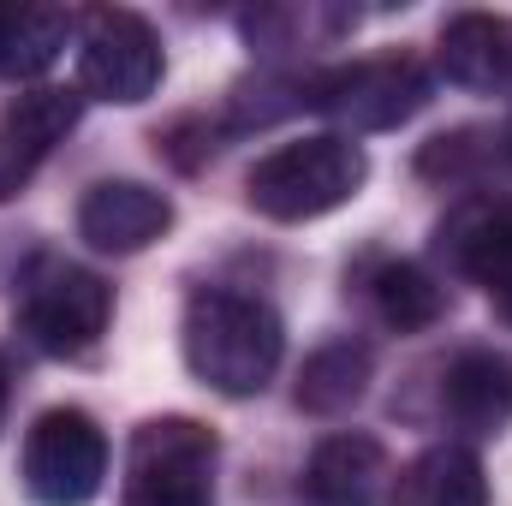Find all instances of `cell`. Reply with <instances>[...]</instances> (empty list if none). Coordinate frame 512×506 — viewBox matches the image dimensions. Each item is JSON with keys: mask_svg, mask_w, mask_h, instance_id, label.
<instances>
[{"mask_svg": "<svg viewBox=\"0 0 512 506\" xmlns=\"http://www.w3.org/2000/svg\"><path fill=\"white\" fill-rule=\"evenodd\" d=\"M185 364L191 376L227 399H251L262 393L280 358H286V328L280 316L251 298V292H233V286H197L185 298Z\"/></svg>", "mask_w": 512, "mask_h": 506, "instance_id": "1", "label": "cell"}, {"mask_svg": "<svg viewBox=\"0 0 512 506\" xmlns=\"http://www.w3.org/2000/svg\"><path fill=\"white\" fill-rule=\"evenodd\" d=\"M370 179V155L358 137H340V131H316V137H292L280 149H268L245 173V197H251L256 215L268 221H316V215H334L340 203H352Z\"/></svg>", "mask_w": 512, "mask_h": 506, "instance_id": "2", "label": "cell"}, {"mask_svg": "<svg viewBox=\"0 0 512 506\" xmlns=\"http://www.w3.org/2000/svg\"><path fill=\"white\" fill-rule=\"evenodd\" d=\"M12 316H18V334L48 352V358H84L108 322H114V286L72 262V256L36 251L18 274V292H12Z\"/></svg>", "mask_w": 512, "mask_h": 506, "instance_id": "3", "label": "cell"}, {"mask_svg": "<svg viewBox=\"0 0 512 506\" xmlns=\"http://www.w3.org/2000/svg\"><path fill=\"white\" fill-rule=\"evenodd\" d=\"M221 441L197 417H143L126 447L120 506H215Z\"/></svg>", "mask_w": 512, "mask_h": 506, "instance_id": "4", "label": "cell"}, {"mask_svg": "<svg viewBox=\"0 0 512 506\" xmlns=\"http://www.w3.org/2000/svg\"><path fill=\"white\" fill-rule=\"evenodd\" d=\"M435 84L411 54H370L334 72H316L304 84V108L334 120L340 137H370V131H393L417 120L429 108Z\"/></svg>", "mask_w": 512, "mask_h": 506, "instance_id": "5", "label": "cell"}, {"mask_svg": "<svg viewBox=\"0 0 512 506\" xmlns=\"http://www.w3.org/2000/svg\"><path fill=\"white\" fill-rule=\"evenodd\" d=\"M18 471L36 506H90L108 483V435L90 411L54 405L30 423Z\"/></svg>", "mask_w": 512, "mask_h": 506, "instance_id": "6", "label": "cell"}, {"mask_svg": "<svg viewBox=\"0 0 512 506\" xmlns=\"http://www.w3.org/2000/svg\"><path fill=\"white\" fill-rule=\"evenodd\" d=\"M167 60L161 36L143 12L131 6H96L78 18V90L114 108H137L155 96Z\"/></svg>", "mask_w": 512, "mask_h": 506, "instance_id": "7", "label": "cell"}, {"mask_svg": "<svg viewBox=\"0 0 512 506\" xmlns=\"http://www.w3.org/2000/svg\"><path fill=\"white\" fill-rule=\"evenodd\" d=\"M435 251L447 256L453 274L483 286L495 298V310L512 322V197L477 191V197L453 203L447 221L435 227Z\"/></svg>", "mask_w": 512, "mask_h": 506, "instance_id": "8", "label": "cell"}, {"mask_svg": "<svg viewBox=\"0 0 512 506\" xmlns=\"http://www.w3.org/2000/svg\"><path fill=\"white\" fill-rule=\"evenodd\" d=\"M78 114H84V96L78 90H54V84L24 90L0 114V203H12L48 167V155L78 131Z\"/></svg>", "mask_w": 512, "mask_h": 506, "instance_id": "9", "label": "cell"}, {"mask_svg": "<svg viewBox=\"0 0 512 506\" xmlns=\"http://www.w3.org/2000/svg\"><path fill=\"white\" fill-rule=\"evenodd\" d=\"M167 227H173V203H167V191H155L143 179H102L78 203V239L102 256L149 251Z\"/></svg>", "mask_w": 512, "mask_h": 506, "instance_id": "10", "label": "cell"}, {"mask_svg": "<svg viewBox=\"0 0 512 506\" xmlns=\"http://www.w3.org/2000/svg\"><path fill=\"white\" fill-rule=\"evenodd\" d=\"M435 405L465 435H501L512 423V358L495 346H465L441 364Z\"/></svg>", "mask_w": 512, "mask_h": 506, "instance_id": "11", "label": "cell"}, {"mask_svg": "<svg viewBox=\"0 0 512 506\" xmlns=\"http://www.w3.org/2000/svg\"><path fill=\"white\" fill-rule=\"evenodd\" d=\"M441 78L471 96H512V18L507 12H453L435 42Z\"/></svg>", "mask_w": 512, "mask_h": 506, "instance_id": "12", "label": "cell"}, {"mask_svg": "<svg viewBox=\"0 0 512 506\" xmlns=\"http://www.w3.org/2000/svg\"><path fill=\"white\" fill-rule=\"evenodd\" d=\"M387 483V453L376 435L340 429L328 441H316L310 465H304V501L310 506H382Z\"/></svg>", "mask_w": 512, "mask_h": 506, "instance_id": "13", "label": "cell"}, {"mask_svg": "<svg viewBox=\"0 0 512 506\" xmlns=\"http://www.w3.org/2000/svg\"><path fill=\"white\" fill-rule=\"evenodd\" d=\"M387 506H489V477L483 459L459 441L423 447L393 483H387Z\"/></svg>", "mask_w": 512, "mask_h": 506, "instance_id": "14", "label": "cell"}, {"mask_svg": "<svg viewBox=\"0 0 512 506\" xmlns=\"http://www.w3.org/2000/svg\"><path fill=\"white\" fill-rule=\"evenodd\" d=\"M358 286H364L370 310L382 316V328H393V334H423V328H435L441 310H447L441 280H435L423 262H405V256H376V262L358 274Z\"/></svg>", "mask_w": 512, "mask_h": 506, "instance_id": "15", "label": "cell"}, {"mask_svg": "<svg viewBox=\"0 0 512 506\" xmlns=\"http://www.w3.org/2000/svg\"><path fill=\"white\" fill-rule=\"evenodd\" d=\"M239 30L262 60H286L298 48H334L346 30H358V12L352 6H322V0H310V6H256V12L239 18Z\"/></svg>", "mask_w": 512, "mask_h": 506, "instance_id": "16", "label": "cell"}, {"mask_svg": "<svg viewBox=\"0 0 512 506\" xmlns=\"http://www.w3.org/2000/svg\"><path fill=\"white\" fill-rule=\"evenodd\" d=\"M78 30L72 12L60 6H18V0H0V84H18V78H42L66 36Z\"/></svg>", "mask_w": 512, "mask_h": 506, "instance_id": "17", "label": "cell"}, {"mask_svg": "<svg viewBox=\"0 0 512 506\" xmlns=\"http://www.w3.org/2000/svg\"><path fill=\"white\" fill-rule=\"evenodd\" d=\"M370 370H376V352H370V340H328L322 352H310L304 358V370H298V411H310V417H340V411H352L358 399H364V387H370Z\"/></svg>", "mask_w": 512, "mask_h": 506, "instance_id": "18", "label": "cell"}, {"mask_svg": "<svg viewBox=\"0 0 512 506\" xmlns=\"http://www.w3.org/2000/svg\"><path fill=\"white\" fill-rule=\"evenodd\" d=\"M495 167L512 179V114H507V126L501 131H489V173H495Z\"/></svg>", "mask_w": 512, "mask_h": 506, "instance_id": "19", "label": "cell"}, {"mask_svg": "<svg viewBox=\"0 0 512 506\" xmlns=\"http://www.w3.org/2000/svg\"><path fill=\"white\" fill-rule=\"evenodd\" d=\"M6 405H12V364H6V352H0V423H6Z\"/></svg>", "mask_w": 512, "mask_h": 506, "instance_id": "20", "label": "cell"}]
</instances>
